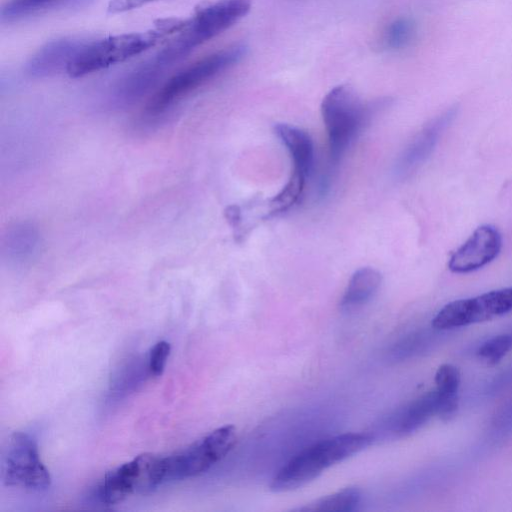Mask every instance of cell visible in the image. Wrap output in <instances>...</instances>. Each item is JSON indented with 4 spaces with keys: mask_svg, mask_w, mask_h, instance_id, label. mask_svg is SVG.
<instances>
[{
    "mask_svg": "<svg viewBox=\"0 0 512 512\" xmlns=\"http://www.w3.org/2000/svg\"><path fill=\"white\" fill-rule=\"evenodd\" d=\"M246 52L245 44L235 43L197 60L173 75L147 102L141 116V125L158 124L177 103L238 63Z\"/></svg>",
    "mask_w": 512,
    "mask_h": 512,
    "instance_id": "obj_1",
    "label": "cell"
},
{
    "mask_svg": "<svg viewBox=\"0 0 512 512\" xmlns=\"http://www.w3.org/2000/svg\"><path fill=\"white\" fill-rule=\"evenodd\" d=\"M183 25V19H162L158 21L154 29L119 34L88 42L69 64L66 73L71 78H79L127 61L154 47L169 35L178 34Z\"/></svg>",
    "mask_w": 512,
    "mask_h": 512,
    "instance_id": "obj_2",
    "label": "cell"
},
{
    "mask_svg": "<svg viewBox=\"0 0 512 512\" xmlns=\"http://www.w3.org/2000/svg\"><path fill=\"white\" fill-rule=\"evenodd\" d=\"M373 436L345 433L321 440L291 458L272 478L270 489L285 492L317 478L324 470L368 447Z\"/></svg>",
    "mask_w": 512,
    "mask_h": 512,
    "instance_id": "obj_3",
    "label": "cell"
},
{
    "mask_svg": "<svg viewBox=\"0 0 512 512\" xmlns=\"http://www.w3.org/2000/svg\"><path fill=\"white\" fill-rule=\"evenodd\" d=\"M252 0H216L199 4L185 28L158 53L155 59L167 67L193 49L224 32L251 9Z\"/></svg>",
    "mask_w": 512,
    "mask_h": 512,
    "instance_id": "obj_4",
    "label": "cell"
},
{
    "mask_svg": "<svg viewBox=\"0 0 512 512\" xmlns=\"http://www.w3.org/2000/svg\"><path fill=\"white\" fill-rule=\"evenodd\" d=\"M371 107L364 104L348 85L331 89L321 103L333 162L339 161L370 116Z\"/></svg>",
    "mask_w": 512,
    "mask_h": 512,
    "instance_id": "obj_5",
    "label": "cell"
},
{
    "mask_svg": "<svg viewBox=\"0 0 512 512\" xmlns=\"http://www.w3.org/2000/svg\"><path fill=\"white\" fill-rule=\"evenodd\" d=\"M165 457L144 453L107 472L97 488L98 499L114 505L134 493H145L165 481Z\"/></svg>",
    "mask_w": 512,
    "mask_h": 512,
    "instance_id": "obj_6",
    "label": "cell"
},
{
    "mask_svg": "<svg viewBox=\"0 0 512 512\" xmlns=\"http://www.w3.org/2000/svg\"><path fill=\"white\" fill-rule=\"evenodd\" d=\"M236 438V428L224 425L188 447L165 456V481L182 480L208 471L232 450Z\"/></svg>",
    "mask_w": 512,
    "mask_h": 512,
    "instance_id": "obj_7",
    "label": "cell"
},
{
    "mask_svg": "<svg viewBox=\"0 0 512 512\" xmlns=\"http://www.w3.org/2000/svg\"><path fill=\"white\" fill-rule=\"evenodd\" d=\"M2 480L8 486L35 491L50 487V474L31 435L18 431L10 436L2 461Z\"/></svg>",
    "mask_w": 512,
    "mask_h": 512,
    "instance_id": "obj_8",
    "label": "cell"
},
{
    "mask_svg": "<svg viewBox=\"0 0 512 512\" xmlns=\"http://www.w3.org/2000/svg\"><path fill=\"white\" fill-rule=\"evenodd\" d=\"M512 312V286L446 304L432 319L439 331L491 320Z\"/></svg>",
    "mask_w": 512,
    "mask_h": 512,
    "instance_id": "obj_9",
    "label": "cell"
},
{
    "mask_svg": "<svg viewBox=\"0 0 512 512\" xmlns=\"http://www.w3.org/2000/svg\"><path fill=\"white\" fill-rule=\"evenodd\" d=\"M501 248L500 232L494 226L482 225L453 252L448 262V268L454 273H469L478 270L493 261Z\"/></svg>",
    "mask_w": 512,
    "mask_h": 512,
    "instance_id": "obj_10",
    "label": "cell"
},
{
    "mask_svg": "<svg viewBox=\"0 0 512 512\" xmlns=\"http://www.w3.org/2000/svg\"><path fill=\"white\" fill-rule=\"evenodd\" d=\"M76 38L52 40L42 46L27 62L26 71L33 77H47L66 71L69 64L87 45Z\"/></svg>",
    "mask_w": 512,
    "mask_h": 512,
    "instance_id": "obj_11",
    "label": "cell"
},
{
    "mask_svg": "<svg viewBox=\"0 0 512 512\" xmlns=\"http://www.w3.org/2000/svg\"><path fill=\"white\" fill-rule=\"evenodd\" d=\"M438 394L432 389L401 408L389 420L391 433L398 437L407 436L437 415Z\"/></svg>",
    "mask_w": 512,
    "mask_h": 512,
    "instance_id": "obj_12",
    "label": "cell"
},
{
    "mask_svg": "<svg viewBox=\"0 0 512 512\" xmlns=\"http://www.w3.org/2000/svg\"><path fill=\"white\" fill-rule=\"evenodd\" d=\"M451 113L448 112L428 124L403 151L395 165V173L404 176L416 168L433 149L440 131L447 123Z\"/></svg>",
    "mask_w": 512,
    "mask_h": 512,
    "instance_id": "obj_13",
    "label": "cell"
},
{
    "mask_svg": "<svg viewBox=\"0 0 512 512\" xmlns=\"http://www.w3.org/2000/svg\"><path fill=\"white\" fill-rule=\"evenodd\" d=\"M275 133L292 158L293 172L309 177L314 160V146L309 134L285 123L275 125Z\"/></svg>",
    "mask_w": 512,
    "mask_h": 512,
    "instance_id": "obj_14",
    "label": "cell"
},
{
    "mask_svg": "<svg viewBox=\"0 0 512 512\" xmlns=\"http://www.w3.org/2000/svg\"><path fill=\"white\" fill-rule=\"evenodd\" d=\"M165 66L155 58L130 73L117 87L115 100L130 105L148 93L159 81Z\"/></svg>",
    "mask_w": 512,
    "mask_h": 512,
    "instance_id": "obj_15",
    "label": "cell"
},
{
    "mask_svg": "<svg viewBox=\"0 0 512 512\" xmlns=\"http://www.w3.org/2000/svg\"><path fill=\"white\" fill-rule=\"evenodd\" d=\"M382 282L381 273L372 267H363L354 272L342 296L340 305L350 309L366 303L378 291Z\"/></svg>",
    "mask_w": 512,
    "mask_h": 512,
    "instance_id": "obj_16",
    "label": "cell"
},
{
    "mask_svg": "<svg viewBox=\"0 0 512 512\" xmlns=\"http://www.w3.org/2000/svg\"><path fill=\"white\" fill-rule=\"evenodd\" d=\"M40 242L38 229L22 222L11 227L4 238V251L15 262H25L36 253Z\"/></svg>",
    "mask_w": 512,
    "mask_h": 512,
    "instance_id": "obj_17",
    "label": "cell"
},
{
    "mask_svg": "<svg viewBox=\"0 0 512 512\" xmlns=\"http://www.w3.org/2000/svg\"><path fill=\"white\" fill-rule=\"evenodd\" d=\"M361 501V491L357 487H347L333 494L321 497L297 511L304 512H351L357 509Z\"/></svg>",
    "mask_w": 512,
    "mask_h": 512,
    "instance_id": "obj_18",
    "label": "cell"
},
{
    "mask_svg": "<svg viewBox=\"0 0 512 512\" xmlns=\"http://www.w3.org/2000/svg\"><path fill=\"white\" fill-rule=\"evenodd\" d=\"M415 34V22L409 17H399L387 26L383 46L389 50L403 49L413 41Z\"/></svg>",
    "mask_w": 512,
    "mask_h": 512,
    "instance_id": "obj_19",
    "label": "cell"
},
{
    "mask_svg": "<svg viewBox=\"0 0 512 512\" xmlns=\"http://www.w3.org/2000/svg\"><path fill=\"white\" fill-rule=\"evenodd\" d=\"M306 179L300 174L293 172L282 190L271 199L269 213L277 214L286 211L297 203L303 193Z\"/></svg>",
    "mask_w": 512,
    "mask_h": 512,
    "instance_id": "obj_20",
    "label": "cell"
},
{
    "mask_svg": "<svg viewBox=\"0 0 512 512\" xmlns=\"http://www.w3.org/2000/svg\"><path fill=\"white\" fill-rule=\"evenodd\" d=\"M512 349L510 333L496 335L483 342L477 350V355L489 365H495Z\"/></svg>",
    "mask_w": 512,
    "mask_h": 512,
    "instance_id": "obj_21",
    "label": "cell"
},
{
    "mask_svg": "<svg viewBox=\"0 0 512 512\" xmlns=\"http://www.w3.org/2000/svg\"><path fill=\"white\" fill-rule=\"evenodd\" d=\"M436 390L441 397L458 396L461 376L459 369L452 364H442L435 373Z\"/></svg>",
    "mask_w": 512,
    "mask_h": 512,
    "instance_id": "obj_22",
    "label": "cell"
},
{
    "mask_svg": "<svg viewBox=\"0 0 512 512\" xmlns=\"http://www.w3.org/2000/svg\"><path fill=\"white\" fill-rule=\"evenodd\" d=\"M57 0H9L1 9L2 20H11L33 13Z\"/></svg>",
    "mask_w": 512,
    "mask_h": 512,
    "instance_id": "obj_23",
    "label": "cell"
},
{
    "mask_svg": "<svg viewBox=\"0 0 512 512\" xmlns=\"http://www.w3.org/2000/svg\"><path fill=\"white\" fill-rule=\"evenodd\" d=\"M171 346L166 341L157 342L149 354V370L154 376L162 375L168 356L170 354Z\"/></svg>",
    "mask_w": 512,
    "mask_h": 512,
    "instance_id": "obj_24",
    "label": "cell"
},
{
    "mask_svg": "<svg viewBox=\"0 0 512 512\" xmlns=\"http://www.w3.org/2000/svg\"><path fill=\"white\" fill-rule=\"evenodd\" d=\"M158 0H110L107 11L110 14H120L140 8Z\"/></svg>",
    "mask_w": 512,
    "mask_h": 512,
    "instance_id": "obj_25",
    "label": "cell"
},
{
    "mask_svg": "<svg viewBox=\"0 0 512 512\" xmlns=\"http://www.w3.org/2000/svg\"><path fill=\"white\" fill-rule=\"evenodd\" d=\"M492 425L495 430L498 429L501 433L512 430V404L498 412Z\"/></svg>",
    "mask_w": 512,
    "mask_h": 512,
    "instance_id": "obj_26",
    "label": "cell"
},
{
    "mask_svg": "<svg viewBox=\"0 0 512 512\" xmlns=\"http://www.w3.org/2000/svg\"><path fill=\"white\" fill-rule=\"evenodd\" d=\"M510 334L512 335V331L510 332Z\"/></svg>",
    "mask_w": 512,
    "mask_h": 512,
    "instance_id": "obj_27",
    "label": "cell"
}]
</instances>
